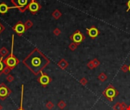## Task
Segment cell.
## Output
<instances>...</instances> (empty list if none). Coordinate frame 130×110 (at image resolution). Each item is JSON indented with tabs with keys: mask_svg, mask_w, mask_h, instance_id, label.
I'll use <instances>...</instances> for the list:
<instances>
[{
	"mask_svg": "<svg viewBox=\"0 0 130 110\" xmlns=\"http://www.w3.org/2000/svg\"><path fill=\"white\" fill-rule=\"evenodd\" d=\"M49 62V60L38 48H34L22 61V64L34 76L40 74Z\"/></svg>",
	"mask_w": 130,
	"mask_h": 110,
	"instance_id": "6da1fadb",
	"label": "cell"
},
{
	"mask_svg": "<svg viewBox=\"0 0 130 110\" xmlns=\"http://www.w3.org/2000/svg\"><path fill=\"white\" fill-rule=\"evenodd\" d=\"M15 36L12 35V49H11V53L9 56L6 58H4L3 60V62L5 64L6 66H7L8 67H9L11 70H14L15 68V67L17 65L19 64L20 63V61L18 58H16V56L14 54V38Z\"/></svg>",
	"mask_w": 130,
	"mask_h": 110,
	"instance_id": "7a4b0ae2",
	"label": "cell"
},
{
	"mask_svg": "<svg viewBox=\"0 0 130 110\" xmlns=\"http://www.w3.org/2000/svg\"><path fill=\"white\" fill-rule=\"evenodd\" d=\"M32 0H11V3L13 4L14 8L19 10L20 12H24L28 9V6Z\"/></svg>",
	"mask_w": 130,
	"mask_h": 110,
	"instance_id": "3957f363",
	"label": "cell"
},
{
	"mask_svg": "<svg viewBox=\"0 0 130 110\" xmlns=\"http://www.w3.org/2000/svg\"><path fill=\"white\" fill-rule=\"evenodd\" d=\"M103 95L107 98V100H109L110 102H113L115 97L119 95V92L113 86L109 85L106 88V90L103 92Z\"/></svg>",
	"mask_w": 130,
	"mask_h": 110,
	"instance_id": "277c9868",
	"label": "cell"
},
{
	"mask_svg": "<svg viewBox=\"0 0 130 110\" xmlns=\"http://www.w3.org/2000/svg\"><path fill=\"white\" fill-rule=\"evenodd\" d=\"M12 90H10L6 84L4 82L0 84V99L3 101L5 100L12 94Z\"/></svg>",
	"mask_w": 130,
	"mask_h": 110,
	"instance_id": "5b68a950",
	"label": "cell"
},
{
	"mask_svg": "<svg viewBox=\"0 0 130 110\" xmlns=\"http://www.w3.org/2000/svg\"><path fill=\"white\" fill-rule=\"evenodd\" d=\"M37 81H38V82L43 87H46L48 84H49L50 82H51L52 79L46 73L42 72L40 73V76L37 78Z\"/></svg>",
	"mask_w": 130,
	"mask_h": 110,
	"instance_id": "8992f818",
	"label": "cell"
},
{
	"mask_svg": "<svg viewBox=\"0 0 130 110\" xmlns=\"http://www.w3.org/2000/svg\"><path fill=\"white\" fill-rule=\"evenodd\" d=\"M12 30L19 36L23 35V34L26 32L25 29V25L21 21H18L13 27H12Z\"/></svg>",
	"mask_w": 130,
	"mask_h": 110,
	"instance_id": "52a82bcc",
	"label": "cell"
},
{
	"mask_svg": "<svg viewBox=\"0 0 130 110\" xmlns=\"http://www.w3.org/2000/svg\"><path fill=\"white\" fill-rule=\"evenodd\" d=\"M40 8H41L40 5L36 1V0H32L31 3H30V5L28 6V9L30 11V12L32 15H34L40 9Z\"/></svg>",
	"mask_w": 130,
	"mask_h": 110,
	"instance_id": "ba28073f",
	"label": "cell"
},
{
	"mask_svg": "<svg viewBox=\"0 0 130 110\" xmlns=\"http://www.w3.org/2000/svg\"><path fill=\"white\" fill-rule=\"evenodd\" d=\"M71 39H72L75 44H80V43L84 40V36L82 35V34L79 31H78V32H76L75 33H74V34L72 35Z\"/></svg>",
	"mask_w": 130,
	"mask_h": 110,
	"instance_id": "9c48e42d",
	"label": "cell"
},
{
	"mask_svg": "<svg viewBox=\"0 0 130 110\" xmlns=\"http://www.w3.org/2000/svg\"><path fill=\"white\" fill-rule=\"evenodd\" d=\"M87 31H88V35L91 38H95L99 35L98 30L96 29V28H94V27H92V28H91V29H87Z\"/></svg>",
	"mask_w": 130,
	"mask_h": 110,
	"instance_id": "30bf717a",
	"label": "cell"
},
{
	"mask_svg": "<svg viewBox=\"0 0 130 110\" xmlns=\"http://www.w3.org/2000/svg\"><path fill=\"white\" fill-rule=\"evenodd\" d=\"M13 8H14V6L13 7H9L6 3H3L0 4V13L1 14H6V13L8 12V11L10 9H13Z\"/></svg>",
	"mask_w": 130,
	"mask_h": 110,
	"instance_id": "8fae6325",
	"label": "cell"
},
{
	"mask_svg": "<svg viewBox=\"0 0 130 110\" xmlns=\"http://www.w3.org/2000/svg\"><path fill=\"white\" fill-rule=\"evenodd\" d=\"M9 55V50L6 47H3L0 48V56L3 58H7Z\"/></svg>",
	"mask_w": 130,
	"mask_h": 110,
	"instance_id": "7c38bea8",
	"label": "cell"
},
{
	"mask_svg": "<svg viewBox=\"0 0 130 110\" xmlns=\"http://www.w3.org/2000/svg\"><path fill=\"white\" fill-rule=\"evenodd\" d=\"M23 99H24V84L21 85V102H20V106L17 110H25L23 108Z\"/></svg>",
	"mask_w": 130,
	"mask_h": 110,
	"instance_id": "4fadbf2b",
	"label": "cell"
},
{
	"mask_svg": "<svg viewBox=\"0 0 130 110\" xmlns=\"http://www.w3.org/2000/svg\"><path fill=\"white\" fill-rule=\"evenodd\" d=\"M58 66H59L62 70H65V69L68 67V63L66 62V60L62 59V60L58 63Z\"/></svg>",
	"mask_w": 130,
	"mask_h": 110,
	"instance_id": "5bb4252c",
	"label": "cell"
},
{
	"mask_svg": "<svg viewBox=\"0 0 130 110\" xmlns=\"http://www.w3.org/2000/svg\"><path fill=\"white\" fill-rule=\"evenodd\" d=\"M3 60H4V58L0 56V76L3 74V69L6 66L4 62H3Z\"/></svg>",
	"mask_w": 130,
	"mask_h": 110,
	"instance_id": "9a60e30c",
	"label": "cell"
},
{
	"mask_svg": "<svg viewBox=\"0 0 130 110\" xmlns=\"http://www.w3.org/2000/svg\"><path fill=\"white\" fill-rule=\"evenodd\" d=\"M33 24H33V22H32L31 20H27V21H26V22L24 23L26 31L28 30V29H30L31 28H32V27H33Z\"/></svg>",
	"mask_w": 130,
	"mask_h": 110,
	"instance_id": "2e32d148",
	"label": "cell"
},
{
	"mask_svg": "<svg viewBox=\"0 0 130 110\" xmlns=\"http://www.w3.org/2000/svg\"><path fill=\"white\" fill-rule=\"evenodd\" d=\"M107 75H106L104 73H101L98 76V79H99L100 82H104V81L107 80Z\"/></svg>",
	"mask_w": 130,
	"mask_h": 110,
	"instance_id": "e0dca14e",
	"label": "cell"
},
{
	"mask_svg": "<svg viewBox=\"0 0 130 110\" xmlns=\"http://www.w3.org/2000/svg\"><path fill=\"white\" fill-rule=\"evenodd\" d=\"M57 105H58V107H59L60 109H64V108L66 107V102L65 101H63V100H60V101L58 102Z\"/></svg>",
	"mask_w": 130,
	"mask_h": 110,
	"instance_id": "ac0fdd59",
	"label": "cell"
},
{
	"mask_svg": "<svg viewBox=\"0 0 130 110\" xmlns=\"http://www.w3.org/2000/svg\"><path fill=\"white\" fill-rule=\"evenodd\" d=\"M46 108H48L49 110H51V109H53L54 108V103L53 102H51V101H49L46 102Z\"/></svg>",
	"mask_w": 130,
	"mask_h": 110,
	"instance_id": "d6986e66",
	"label": "cell"
},
{
	"mask_svg": "<svg viewBox=\"0 0 130 110\" xmlns=\"http://www.w3.org/2000/svg\"><path fill=\"white\" fill-rule=\"evenodd\" d=\"M11 70H11L9 67H8L7 66H5V67H4V69H3V74L8 76V75L10 73Z\"/></svg>",
	"mask_w": 130,
	"mask_h": 110,
	"instance_id": "ffe728a7",
	"label": "cell"
},
{
	"mask_svg": "<svg viewBox=\"0 0 130 110\" xmlns=\"http://www.w3.org/2000/svg\"><path fill=\"white\" fill-rule=\"evenodd\" d=\"M113 110H122L121 107V102H116L113 106Z\"/></svg>",
	"mask_w": 130,
	"mask_h": 110,
	"instance_id": "44dd1931",
	"label": "cell"
},
{
	"mask_svg": "<svg viewBox=\"0 0 130 110\" xmlns=\"http://www.w3.org/2000/svg\"><path fill=\"white\" fill-rule=\"evenodd\" d=\"M79 82H80V84H81L82 86H86L87 84H88V79H87L85 77H83V78H82V79L79 80Z\"/></svg>",
	"mask_w": 130,
	"mask_h": 110,
	"instance_id": "7402d4cb",
	"label": "cell"
},
{
	"mask_svg": "<svg viewBox=\"0 0 130 110\" xmlns=\"http://www.w3.org/2000/svg\"><path fill=\"white\" fill-rule=\"evenodd\" d=\"M6 79H7V81H8V82H13V81H14L15 77H14L12 74H9V75L6 76Z\"/></svg>",
	"mask_w": 130,
	"mask_h": 110,
	"instance_id": "603a6c76",
	"label": "cell"
},
{
	"mask_svg": "<svg viewBox=\"0 0 130 110\" xmlns=\"http://www.w3.org/2000/svg\"><path fill=\"white\" fill-rule=\"evenodd\" d=\"M121 107H122V110H126L128 105H127V104L125 102H121Z\"/></svg>",
	"mask_w": 130,
	"mask_h": 110,
	"instance_id": "cb8c5ba5",
	"label": "cell"
},
{
	"mask_svg": "<svg viewBox=\"0 0 130 110\" xmlns=\"http://www.w3.org/2000/svg\"><path fill=\"white\" fill-rule=\"evenodd\" d=\"M4 31H5V27L1 22H0V35H1Z\"/></svg>",
	"mask_w": 130,
	"mask_h": 110,
	"instance_id": "d4e9b609",
	"label": "cell"
},
{
	"mask_svg": "<svg viewBox=\"0 0 130 110\" xmlns=\"http://www.w3.org/2000/svg\"><path fill=\"white\" fill-rule=\"evenodd\" d=\"M122 70L125 73H126L127 71H128V67H127L126 65H123L122 67Z\"/></svg>",
	"mask_w": 130,
	"mask_h": 110,
	"instance_id": "484cf974",
	"label": "cell"
},
{
	"mask_svg": "<svg viewBox=\"0 0 130 110\" xmlns=\"http://www.w3.org/2000/svg\"><path fill=\"white\" fill-rule=\"evenodd\" d=\"M93 64H94V67H97L99 65V62L97 60H94V61H93Z\"/></svg>",
	"mask_w": 130,
	"mask_h": 110,
	"instance_id": "4316f807",
	"label": "cell"
},
{
	"mask_svg": "<svg viewBox=\"0 0 130 110\" xmlns=\"http://www.w3.org/2000/svg\"><path fill=\"white\" fill-rule=\"evenodd\" d=\"M88 67H89V69H93V68H94V64H93V62L89 63V64H88Z\"/></svg>",
	"mask_w": 130,
	"mask_h": 110,
	"instance_id": "83f0119b",
	"label": "cell"
},
{
	"mask_svg": "<svg viewBox=\"0 0 130 110\" xmlns=\"http://www.w3.org/2000/svg\"><path fill=\"white\" fill-rule=\"evenodd\" d=\"M54 34H55L56 35H59L60 34V31H59V29H56L54 30Z\"/></svg>",
	"mask_w": 130,
	"mask_h": 110,
	"instance_id": "f1b7e54d",
	"label": "cell"
},
{
	"mask_svg": "<svg viewBox=\"0 0 130 110\" xmlns=\"http://www.w3.org/2000/svg\"><path fill=\"white\" fill-rule=\"evenodd\" d=\"M70 48H71V50H75V49L76 48V44H72L70 45Z\"/></svg>",
	"mask_w": 130,
	"mask_h": 110,
	"instance_id": "f546056e",
	"label": "cell"
},
{
	"mask_svg": "<svg viewBox=\"0 0 130 110\" xmlns=\"http://www.w3.org/2000/svg\"><path fill=\"white\" fill-rule=\"evenodd\" d=\"M59 12H58V11H56V12H55V14L53 13V16H55L56 18L59 17Z\"/></svg>",
	"mask_w": 130,
	"mask_h": 110,
	"instance_id": "4dcf8cb0",
	"label": "cell"
},
{
	"mask_svg": "<svg viewBox=\"0 0 130 110\" xmlns=\"http://www.w3.org/2000/svg\"><path fill=\"white\" fill-rule=\"evenodd\" d=\"M127 6H128V10L127 11H128L129 9H130V0L128 2V3H127Z\"/></svg>",
	"mask_w": 130,
	"mask_h": 110,
	"instance_id": "1f68e13d",
	"label": "cell"
},
{
	"mask_svg": "<svg viewBox=\"0 0 130 110\" xmlns=\"http://www.w3.org/2000/svg\"><path fill=\"white\" fill-rule=\"evenodd\" d=\"M3 105L0 104V110H3Z\"/></svg>",
	"mask_w": 130,
	"mask_h": 110,
	"instance_id": "d6a6232c",
	"label": "cell"
},
{
	"mask_svg": "<svg viewBox=\"0 0 130 110\" xmlns=\"http://www.w3.org/2000/svg\"><path fill=\"white\" fill-rule=\"evenodd\" d=\"M126 110H130V105H128V107H127Z\"/></svg>",
	"mask_w": 130,
	"mask_h": 110,
	"instance_id": "836d02e7",
	"label": "cell"
},
{
	"mask_svg": "<svg viewBox=\"0 0 130 110\" xmlns=\"http://www.w3.org/2000/svg\"><path fill=\"white\" fill-rule=\"evenodd\" d=\"M128 71H129V72H130V65H129V66H128Z\"/></svg>",
	"mask_w": 130,
	"mask_h": 110,
	"instance_id": "e575fe53",
	"label": "cell"
}]
</instances>
